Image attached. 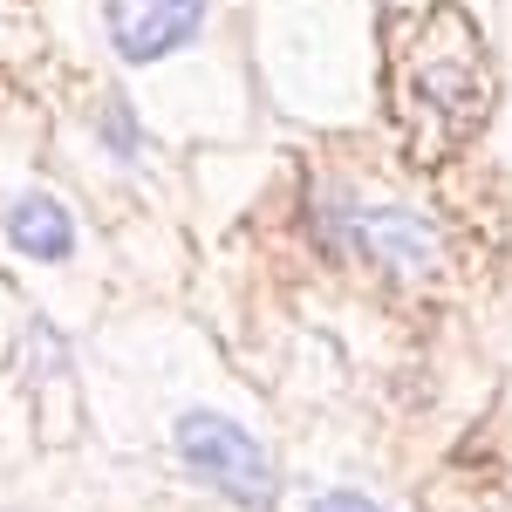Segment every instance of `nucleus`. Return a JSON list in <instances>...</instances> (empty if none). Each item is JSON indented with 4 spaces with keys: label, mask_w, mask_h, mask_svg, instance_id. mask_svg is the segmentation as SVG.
Segmentation results:
<instances>
[{
    "label": "nucleus",
    "mask_w": 512,
    "mask_h": 512,
    "mask_svg": "<svg viewBox=\"0 0 512 512\" xmlns=\"http://www.w3.org/2000/svg\"><path fill=\"white\" fill-rule=\"evenodd\" d=\"M178 458H185L219 499H233V506H246V512H267L274 492H280L267 444L246 431V424L219 417V410H185V417H178Z\"/></svg>",
    "instance_id": "1"
},
{
    "label": "nucleus",
    "mask_w": 512,
    "mask_h": 512,
    "mask_svg": "<svg viewBox=\"0 0 512 512\" xmlns=\"http://www.w3.org/2000/svg\"><path fill=\"white\" fill-rule=\"evenodd\" d=\"M349 246L369 253V260L396 280H417V274L437 267V226L417 219V212H403V205H355L349 212Z\"/></svg>",
    "instance_id": "2"
},
{
    "label": "nucleus",
    "mask_w": 512,
    "mask_h": 512,
    "mask_svg": "<svg viewBox=\"0 0 512 512\" xmlns=\"http://www.w3.org/2000/svg\"><path fill=\"white\" fill-rule=\"evenodd\" d=\"M205 21V0H110V41L123 62H164Z\"/></svg>",
    "instance_id": "3"
},
{
    "label": "nucleus",
    "mask_w": 512,
    "mask_h": 512,
    "mask_svg": "<svg viewBox=\"0 0 512 512\" xmlns=\"http://www.w3.org/2000/svg\"><path fill=\"white\" fill-rule=\"evenodd\" d=\"M7 239H14V253H28L41 267H62L69 253H76V219H69V205L48 192H21L7 205Z\"/></svg>",
    "instance_id": "4"
},
{
    "label": "nucleus",
    "mask_w": 512,
    "mask_h": 512,
    "mask_svg": "<svg viewBox=\"0 0 512 512\" xmlns=\"http://www.w3.org/2000/svg\"><path fill=\"white\" fill-rule=\"evenodd\" d=\"M96 130H103V144H110L117 158H137V151H144V130H137V117H130V103H117V96L96 110Z\"/></svg>",
    "instance_id": "5"
},
{
    "label": "nucleus",
    "mask_w": 512,
    "mask_h": 512,
    "mask_svg": "<svg viewBox=\"0 0 512 512\" xmlns=\"http://www.w3.org/2000/svg\"><path fill=\"white\" fill-rule=\"evenodd\" d=\"M308 512H390V506H376V499H362V492H321Z\"/></svg>",
    "instance_id": "6"
}]
</instances>
